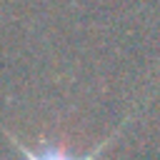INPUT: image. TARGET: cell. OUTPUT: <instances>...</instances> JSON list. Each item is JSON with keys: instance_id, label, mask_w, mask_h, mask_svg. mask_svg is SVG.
Here are the masks:
<instances>
[{"instance_id": "obj_1", "label": "cell", "mask_w": 160, "mask_h": 160, "mask_svg": "<svg viewBox=\"0 0 160 160\" xmlns=\"http://www.w3.org/2000/svg\"><path fill=\"white\" fill-rule=\"evenodd\" d=\"M10 142H12V145H15V148H18V150H20L22 155H25V160H95V158L100 155V150H102V148H105V145H108L110 140L100 142V145H98V148H95V150H92L90 155H85V158H72V155H68L65 150H58V148H42L40 152H32L30 148L20 145V140H15L12 135H10Z\"/></svg>"}]
</instances>
